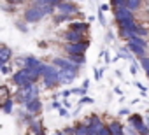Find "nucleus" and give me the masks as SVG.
Here are the masks:
<instances>
[{"instance_id":"obj_6","label":"nucleus","mask_w":149,"mask_h":135,"mask_svg":"<svg viewBox=\"0 0 149 135\" xmlns=\"http://www.w3.org/2000/svg\"><path fill=\"white\" fill-rule=\"evenodd\" d=\"M56 9H58L60 13H63V14H72V16L79 14L77 6H76V4H72V2H68V0H61V2L56 6Z\"/></svg>"},{"instance_id":"obj_27","label":"nucleus","mask_w":149,"mask_h":135,"mask_svg":"<svg viewBox=\"0 0 149 135\" xmlns=\"http://www.w3.org/2000/svg\"><path fill=\"white\" fill-rule=\"evenodd\" d=\"M112 7H126V0H111Z\"/></svg>"},{"instance_id":"obj_3","label":"nucleus","mask_w":149,"mask_h":135,"mask_svg":"<svg viewBox=\"0 0 149 135\" xmlns=\"http://www.w3.org/2000/svg\"><path fill=\"white\" fill-rule=\"evenodd\" d=\"M42 18H44V13H42V9L37 7V6H30V7H26L25 13H23V19H25L26 23H37V21H40Z\"/></svg>"},{"instance_id":"obj_36","label":"nucleus","mask_w":149,"mask_h":135,"mask_svg":"<svg viewBox=\"0 0 149 135\" xmlns=\"http://www.w3.org/2000/svg\"><path fill=\"white\" fill-rule=\"evenodd\" d=\"M16 26H18V28L21 30V32H26V26H25L23 23H19V21H16Z\"/></svg>"},{"instance_id":"obj_31","label":"nucleus","mask_w":149,"mask_h":135,"mask_svg":"<svg viewBox=\"0 0 149 135\" xmlns=\"http://www.w3.org/2000/svg\"><path fill=\"white\" fill-rule=\"evenodd\" d=\"M63 133H65V135H76V128L68 126V128H65V130H63Z\"/></svg>"},{"instance_id":"obj_9","label":"nucleus","mask_w":149,"mask_h":135,"mask_svg":"<svg viewBox=\"0 0 149 135\" xmlns=\"http://www.w3.org/2000/svg\"><path fill=\"white\" fill-rule=\"evenodd\" d=\"M25 109H26V112H30V114H39V112L42 111V102H40V98L37 97V98L28 100V102L25 104Z\"/></svg>"},{"instance_id":"obj_8","label":"nucleus","mask_w":149,"mask_h":135,"mask_svg":"<svg viewBox=\"0 0 149 135\" xmlns=\"http://www.w3.org/2000/svg\"><path fill=\"white\" fill-rule=\"evenodd\" d=\"M114 18L116 21H126V19H133V13L128 9V7H114Z\"/></svg>"},{"instance_id":"obj_21","label":"nucleus","mask_w":149,"mask_h":135,"mask_svg":"<svg viewBox=\"0 0 149 135\" xmlns=\"http://www.w3.org/2000/svg\"><path fill=\"white\" fill-rule=\"evenodd\" d=\"M142 121H144V119H142L140 114H132V116L128 118V123H130V126H133V128H135L137 125H140Z\"/></svg>"},{"instance_id":"obj_47","label":"nucleus","mask_w":149,"mask_h":135,"mask_svg":"<svg viewBox=\"0 0 149 135\" xmlns=\"http://www.w3.org/2000/svg\"><path fill=\"white\" fill-rule=\"evenodd\" d=\"M2 65H4V63H2V61H0V69H2Z\"/></svg>"},{"instance_id":"obj_5","label":"nucleus","mask_w":149,"mask_h":135,"mask_svg":"<svg viewBox=\"0 0 149 135\" xmlns=\"http://www.w3.org/2000/svg\"><path fill=\"white\" fill-rule=\"evenodd\" d=\"M102 125H104V123H102L100 116H97V114H91V116L88 118V121H86L88 135H97V133H98V128H100Z\"/></svg>"},{"instance_id":"obj_30","label":"nucleus","mask_w":149,"mask_h":135,"mask_svg":"<svg viewBox=\"0 0 149 135\" xmlns=\"http://www.w3.org/2000/svg\"><path fill=\"white\" fill-rule=\"evenodd\" d=\"M83 104H93V98H90V97H81V98H79V105H83Z\"/></svg>"},{"instance_id":"obj_26","label":"nucleus","mask_w":149,"mask_h":135,"mask_svg":"<svg viewBox=\"0 0 149 135\" xmlns=\"http://www.w3.org/2000/svg\"><path fill=\"white\" fill-rule=\"evenodd\" d=\"M139 61H140V67L147 72V70H149V58H147V56H144V58H139Z\"/></svg>"},{"instance_id":"obj_12","label":"nucleus","mask_w":149,"mask_h":135,"mask_svg":"<svg viewBox=\"0 0 149 135\" xmlns=\"http://www.w3.org/2000/svg\"><path fill=\"white\" fill-rule=\"evenodd\" d=\"M11 58H13V49L9 46L0 44V61H2V63H9Z\"/></svg>"},{"instance_id":"obj_7","label":"nucleus","mask_w":149,"mask_h":135,"mask_svg":"<svg viewBox=\"0 0 149 135\" xmlns=\"http://www.w3.org/2000/svg\"><path fill=\"white\" fill-rule=\"evenodd\" d=\"M61 39H63L65 42H79V40L84 39V33H81V32H77V30H72V28H67V30L61 33Z\"/></svg>"},{"instance_id":"obj_40","label":"nucleus","mask_w":149,"mask_h":135,"mask_svg":"<svg viewBox=\"0 0 149 135\" xmlns=\"http://www.w3.org/2000/svg\"><path fill=\"white\" fill-rule=\"evenodd\" d=\"M121 114H123V116H125V114H130V111H128V109H121V111H119V116H121Z\"/></svg>"},{"instance_id":"obj_20","label":"nucleus","mask_w":149,"mask_h":135,"mask_svg":"<svg viewBox=\"0 0 149 135\" xmlns=\"http://www.w3.org/2000/svg\"><path fill=\"white\" fill-rule=\"evenodd\" d=\"M30 130H32L33 135H44V128H42V125H40L39 121H33V123L30 125Z\"/></svg>"},{"instance_id":"obj_10","label":"nucleus","mask_w":149,"mask_h":135,"mask_svg":"<svg viewBox=\"0 0 149 135\" xmlns=\"http://www.w3.org/2000/svg\"><path fill=\"white\" fill-rule=\"evenodd\" d=\"M128 49L132 51V54L133 56H137V58H144V56H147L146 54V47H140V46H137L135 42H132V40H128Z\"/></svg>"},{"instance_id":"obj_43","label":"nucleus","mask_w":149,"mask_h":135,"mask_svg":"<svg viewBox=\"0 0 149 135\" xmlns=\"http://www.w3.org/2000/svg\"><path fill=\"white\" fill-rule=\"evenodd\" d=\"M137 88H139V90H142V91H146V90H147V88H144V86H142L140 83H137Z\"/></svg>"},{"instance_id":"obj_14","label":"nucleus","mask_w":149,"mask_h":135,"mask_svg":"<svg viewBox=\"0 0 149 135\" xmlns=\"http://www.w3.org/2000/svg\"><path fill=\"white\" fill-rule=\"evenodd\" d=\"M60 70V69H58ZM76 72H68V70H60V84H70L76 79Z\"/></svg>"},{"instance_id":"obj_39","label":"nucleus","mask_w":149,"mask_h":135,"mask_svg":"<svg viewBox=\"0 0 149 135\" xmlns=\"http://www.w3.org/2000/svg\"><path fill=\"white\" fill-rule=\"evenodd\" d=\"M61 107V104L60 102H54V104H51V109H60Z\"/></svg>"},{"instance_id":"obj_45","label":"nucleus","mask_w":149,"mask_h":135,"mask_svg":"<svg viewBox=\"0 0 149 135\" xmlns=\"http://www.w3.org/2000/svg\"><path fill=\"white\" fill-rule=\"evenodd\" d=\"M146 125H147V128H149V119H147V121H146Z\"/></svg>"},{"instance_id":"obj_23","label":"nucleus","mask_w":149,"mask_h":135,"mask_svg":"<svg viewBox=\"0 0 149 135\" xmlns=\"http://www.w3.org/2000/svg\"><path fill=\"white\" fill-rule=\"evenodd\" d=\"M119 56H121V58H125V60H133V54H132V51L128 49V46L119 49Z\"/></svg>"},{"instance_id":"obj_35","label":"nucleus","mask_w":149,"mask_h":135,"mask_svg":"<svg viewBox=\"0 0 149 135\" xmlns=\"http://www.w3.org/2000/svg\"><path fill=\"white\" fill-rule=\"evenodd\" d=\"M6 2H7V4H13V6H19L23 0H6Z\"/></svg>"},{"instance_id":"obj_41","label":"nucleus","mask_w":149,"mask_h":135,"mask_svg":"<svg viewBox=\"0 0 149 135\" xmlns=\"http://www.w3.org/2000/svg\"><path fill=\"white\" fill-rule=\"evenodd\" d=\"M102 77V70H97V74H95V79H100Z\"/></svg>"},{"instance_id":"obj_28","label":"nucleus","mask_w":149,"mask_h":135,"mask_svg":"<svg viewBox=\"0 0 149 135\" xmlns=\"http://www.w3.org/2000/svg\"><path fill=\"white\" fill-rule=\"evenodd\" d=\"M0 72H2L4 76H9V74H11V65H9V63H4L2 69H0Z\"/></svg>"},{"instance_id":"obj_15","label":"nucleus","mask_w":149,"mask_h":135,"mask_svg":"<svg viewBox=\"0 0 149 135\" xmlns=\"http://www.w3.org/2000/svg\"><path fill=\"white\" fill-rule=\"evenodd\" d=\"M109 130H111L112 135H126V133H125V126H123L119 121H116V119L109 123Z\"/></svg>"},{"instance_id":"obj_22","label":"nucleus","mask_w":149,"mask_h":135,"mask_svg":"<svg viewBox=\"0 0 149 135\" xmlns=\"http://www.w3.org/2000/svg\"><path fill=\"white\" fill-rule=\"evenodd\" d=\"M135 130H137V133H139V135H149V128H147L146 121H142L140 125H137V126H135Z\"/></svg>"},{"instance_id":"obj_33","label":"nucleus","mask_w":149,"mask_h":135,"mask_svg":"<svg viewBox=\"0 0 149 135\" xmlns=\"http://www.w3.org/2000/svg\"><path fill=\"white\" fill-rule=\"evenodd\" d=\"M58 111H60V116H61V118H68V116H70V114H68V111H67V109H61V107H60V109H58Z\"/></svg>"},{"instance_id":"obj_16","label":"nucleus","mask_w":149,"mask_h":135,"mask_svg":"<svg viewBox=\"0 0 149 135\" xmlns=\"http://www.w3.org/2000/svg\"><path fill=\"white\" fill-rule=\"evenodd\" d=\"M142 6H144V0H126V7H128L132 13L142 9Z\"/></svg>"},{"instance_id":"obj_4","label":"nucleus","mask_w":149,"mask_h":135,"mask_svg":"<svg viewBox=\"0 0 149 135\" xmlns=\"http://www.w3.org/2000/svg\"><path fill=\"white\" fill-rule=\"evenodd\" d=\"M53 65L56 67V69H60V70H68V72H79V67L81 65H77V63H74V61H70L68 58H54L53 60Z\"/></svg>"},{"instance_id":"obj_24","label":"nucleus","mask_w":149,"mask_h":135,"mask_svg":"<svg viewBox=\"0 0 149 135\" xmlns=\"http://www.w3.org/2000/svg\"><path fill=\"white\" fill-rule=\"evenodd\" d=\"M76 135H88L86 123H77V126H76Z\"/></svg>"},{"instance_id":"obj_11","label":"nucleus","mask_w":149,"mask_h":135,"mask_svg":"<svg viewBox=\"0 0 149 135\" xmlns=\"http://www.w3.org/2000/svg\"><path fill=\"white\" fill-rule=\"evenodd\" d=\"M68 28L77 30L81 33H86V32H90V23H86V21H70L68 23Z\"/></svg>"},{"instance_id":"obj_1","label":"nucleus","mask_w":149,"mask_h":135,"mask_svg":"<svg viewBox=\"0 0 149 135\" xmlns=\"http://www.w3.org/2000/svg\"><path fill=\"white\" fill-rule=\"evenodd\" d=\"M42 77H44V86L49 88V90L60 84V70L54 65H47L46 67V72L42 74Z\"/></svg>"},{"instance_id":"obj_2","label":"nucleus","mask_w":149,"mask_h":135,"mask_svg":"<svg viewBox=\"0 0 149 135\" xmlns=\"http://www.w3.org/2000/svg\"><path fill=\"white\" fill-rule=\"evenodd\" d=\"M88 47H90V40L88 39H83L79 42H67V46H63L67 56L68 54H84Z\"/></svg>"},{"instance_id":"obj_44","label":"nucleus","mask_w":149,"mask_h":135,"mask_svg":"<svg viewBox=\"0 0 149 135\" xmlns=\"http://www.w3.org/2000/svg\"><path fill=\"white\" fill-rule=\"evenodd\" d=\"M61 104H63V105H65V107H70V102H68V100H63V102H61Z\"/></svg>"},{"instance_id":"obj_38","label":"nucleus","mask_w":149,"mask_h":135,"mask_svg":"<svg viewBox=\"0 0 149 135\" xmlns=\"http://www.w3.org/2000/svg\"><path fill=\"white\" fill-rule=\"evenodd\" d=\"M100 11H102V13H107V11H109V6H107V4L100 6Z\"/></svg>"},{"instance_id":"obj_29","label":"nucleus","mask_w":149,"mask_h":135,"mask_svg":"<svg viewBox=\"0 0 149 135\" xmlns=\"http://www.w3.org/2000/svg\"><path fill=\"white\" fill-rule=\"evenodd\" d=\"M72 93L74 95H79V97H84L86 95V88H79V90L76 88V90H72Z\"/></svg>"},{"instance_id":"obj_34","label":"nucleus","mask_w":149,"mask_h":135,"mask_svg":"<svg viewBox=\"0 0 149 135\" xmlns=\"http://www.w3.org/2000/svg\"><path fill=\"white\" fill-rule=\"evenodd\" d=\"M60 2H61V0H47V6H51V7H56Z\"/></svg>"},{"instance_id":"obj_19","label":"nucleus","mask_w":149,"mask_h":135,"mask_svg":"<svg viewBox=\"0 0 149 135\" xmlns=\"http://www.w3.org/2000/svg\"><path fill=\"white\" fill-rule=\"evenodd\" d=\"M13 105H14V100L13 98H7V100H4V104H2V112H6V114H11L13 112Z\"/></svg>"},{"instance_id":"obj_42","label":"nucleus","mask_w":149,"mask_h":135,"mask_svg":"<svg viewBox=\"0 0 149 135\" xmlns=\"http://www.w3.org/2000/svg\"><path fill=\"white\" fill-rule=\"evenodd\" d=\"M88 86H90V81H88V79H86V81H84V83H83V88H86V90H88Z\"/></svg>"},{"instance_id":"obj_18","label":"nucleus","mask_w":149,"mask_h":135,"mask_svg":"<svg viewBox=\"0 0 149 135\" xmlns=\"http://www.w3.org/2000/svg\"><path fill=\"white\" fill-rule=\"evenodd\" d=\"M67 58L70 61H74V63H77V65H84L86 63V56L84 54H68Z\"/></svg>"},{"instance_id":"obj_17","label":"nucleus","mask_w":149,"mask_h":135,"mask_svg":"<svg viewBox=\"0 0 149 135\" xmlns=\"http://www.w3.org/2000/svg\"><path fill=\"white\" fill-rule=\"evenodd\" d=\"M70 21H74V16H72V14H63V13H60L58 16H54V23H70Z\"/></svg>"},{"instance_id":"obj_46","label":"nucleus","mask_w":149,"mask_h":135,"mask_svg":"<svg viewBox=\"0 0 149 135\" xmlns=\"http://www.w3.org/2000/svg\"><path fill=\"white\" fill-rule=\"evenodd\" d=\"M146 76H147V79H149V70H147V72H146Z\"/></svg>"},{"instance_id":"obj_25","label":"nucleus","mask_w":149,"mask_h":135,"mask_svg":"<svg viewBox=\"0 0 149 135\" xmlns=\"http://www.w3.org/2000/svg\"><path fill=\"white\" fill-rule=\"evenodd\" d=\"M97 135H112L111 130H109V125H102V126L98 128V133H97Z\"/></svg>"},{"instance_id":"obj_32","label":"nucleus","mask_w":149,"mask_h":135,"mask_svg":"<svg viewBox=\"0 0 149 135\" xmlns=\"http://www.w3.org/2000/svg\"><path fill=\"white\" fill-rule=\"evenodd\" d=\"M130 72H132L133 76L139 72V65H137V63H132V65H130Z\"/></svg>"},{"instance_id":"obj_37","label":"nucleus","mask_w":149,"mask_h":135,"mask_svg":"<svg viewBox=\"0 0 149 135\" xmlns=\"http://www.w3.org/2000/svg\"><path fill=\"white\" fill-rule=\"evenodd\" d=\"M68 95H72V90H63V91H61V97H63V98H67Z\"/></svg>"},{"instance_id":"obj_13","label":"nucleus","mask_w":149,"mask_h":135,"mask_svg":"<svg viewBox=\"0 0 149 135\" xmlns=\"http://www.w3.org/2000/svg\"><path fill=\"white\" fill-rule=\"evenodd\" d=\"M23 67H26V69H37V67L42 63L40 60H37L35 56H25V58H19Z\"/></svg>"}]
</instances>
